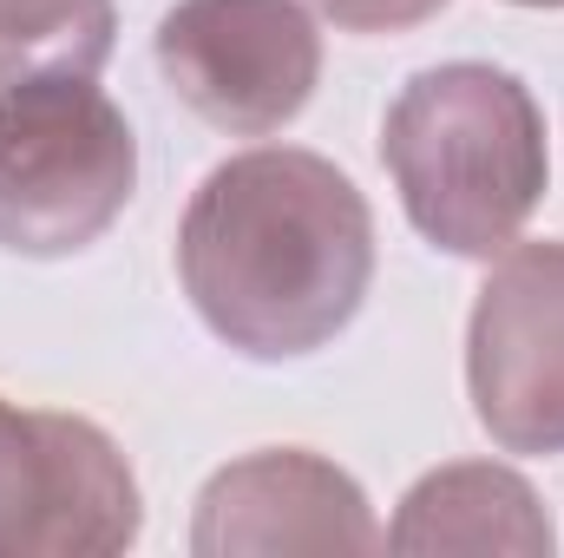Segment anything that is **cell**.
Here are the masks:
<instances>
[{"mask_svg": "<svg viewBox=\"0 0 564 558\" xmlns=\"http://www.w3.org/2000/svg\"><path fill=\"white\" fill-rule=\"evenodd\" d=\"M177 282L224 348L250 362H302L368 302L375 211L322 151H237L184 204Z\"/></svg>", "mask_w": 564, "mask_h": 558, "instance_id": "1", "label": "cell"}, {"mask_svg": "<svg viewBox=\"0 0 564 558\" xmlns=\"http://www.w3.org/2000/svg\"><path fill=\"white\" fill-rule=\"evenodd\" d=\"M381 164L408 224L433 250L492 264L506 244H519L552 184L545 112L519 73L446 60L394 93L381 119Z\"/></svg>", "mask_w": 564, "mask_h": 558, "instance_id": "2", "label": "cell"}, {"mask_svg": "<svg viewBox=\"0 0 564 558\" xmlns=\"http://www.w3.org/2000/svg\"><path fill=\"white\" fill-rule=\"evenodd\" d=\"M139 191V139L93 79L0 93V250L79 257Z\"/></svg>", "mask_w": 564, "mask_h": 558, "instance_id": "3", "label": "cell"}, {"mask_svg": "<svg viewBox=\"0 0 564 558\" xmlns=\"http://www.w3.org/2000/svg\"><path fill=\"white\" fill-rule=\"evenodd\" d=\"M164 86L230 139H270L322 79V33L302 0H177L158 20Z\"/></svg>", "mask_w": 564, "mask_h": 558, "instance_id": "4", "label": "cell"}, {"mask_svg": "<svg viewBox=\"0 0 564 558\" xmlns=\"http://www.w3.org/2000/svg\"><path fill=\"white\" fill-rule=\"evenodd\" d=\"M139 526V480L99 420L0 401V558H112Z\"/></svg>", "mask_w": 564, "mask_h": 558, "instance_id": "5", "label": "cell"}, {"mask_svg": "<svg viewBox=\"0 0 564 558\" xmlns=\"http://www.w3.org/2000/svg\"><path fill=\"white\" fill-rule=\"evenodd\" d=\"M466 395L499 453H564V237L492 257L466 315Z\"/></svg>", "mask_w": 564, "mask_h": 558, "instance_id": "6", "label": "cell"}, {"mask_svg": "<svg viewBox=\"0 0 564 558\" xmlns=\"http://www.w3.org/2000/svg\"><path fill=\"white\" fill-rule=\"evenodd\" d=\"M197 558L381 552V519L355 473L308 447H257L217 466L191 513Z\"/></svg>", "mask_w": 564, "mask_h": 558, "instance_id": "7", "label": "cell"}, {"mask_svg": "<svg viewBox=\"0 0 564 558\" xmlns=\"http://www.w3.org/2000/svg\"><path fill=\"white\" fill-rule=\"evenodd\" d=\"M381 546L401 558H552L558 526L525 473H512L499 460H453V466H433L408 486Z\"/></svg>", "mask_w": 564, "mask_h": 558, "instance_id": "8", "label": "cell"}, {"mask_svg": "<svg viewBox=\"0 0 564 558\" xmlns=\"http://www.w3.org/2000/svg\"><path fill=\"white\" fill-rule=\"evenodd\" d=\"M112 40V0H0V93L33 79H99Z\"/></svg>", "mask_w": 564, "mask_h": 558, "instance_id": "9", "label": "cell"}, {"mask_svg": "<svg viewBox=\"0 0 564 558\" xmlns=\"http://www.w3.org/2000/svg\"><path fill=\"white\" fill-rule=\"evenodd\" d=\"M308 7L335 20L341 33H414L446 0H308Z\"/></svg>", "mask_w": 564, "mask_h": 558, "instance_id": "10", "label": "cell"}, {"mask_svg": "<svg viewBox=\"0 0 564 558\" xmlns=\"http://www.w3.org/2000/svg\"><path fill=\"white\" fill-rule=\"evenodd\" d=\"M512 7H564V0H512Z\"/></svg>", "mask_w": 564, "mask_h": 558, "instance_id": "11", "label": "cell"}]
</instances>
